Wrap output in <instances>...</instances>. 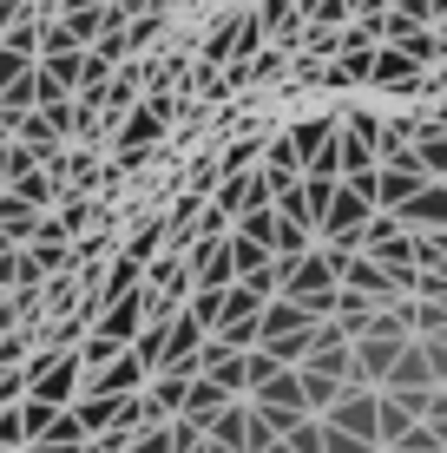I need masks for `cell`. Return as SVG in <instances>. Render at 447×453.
I'll list each match as a JSON object with an SVG mask.
<instances>
[{
  "instance_id": "d590c367",
  "label": "cell",
  "mask_w": 447,
  "mask_h": 453,
  "mask_svg": "<svg viewBox=\"0 0 447 453\" xmlns=\"http://www.w3.org/2000/svg\"><path fill=\"white\" fill-rule=\"evenodd\" d=\"M322 453H381V447H368V441H349V434H329V427H322Z\"/></svg>"
},
{
  "instance_id": "4fadbf2b",
  "label": "cell",
  "mask_w": 447,
  "mask_h": 453,
  "mask_svg": "<svg viewBox=\"0 0 447 453\" xmlns=\"http://www.w3.org/2000/svg\"><path fill=\"white\" fill-rule=\"evenodd\" d=\"M335 132H343V125L335 119H303V125H289V145H297V158H303V171H310L322 151L335 145Z\"/></svg>"
},
{
  "instance_id": "9a60e30c",
  "label": "cell",
  "mask_w": 447,
  "mask_h": 453,
  "mask_svg": "<svg viewBox=\"0 0 447 453\" xmlns=\"http://www.w3.org/2000/svg\"><path fill=\"white\" fill-rule=\"evenodd\" d=\"M297 374H303V414H310V420H329V408L349 395V388L329 381V374H316V368H297Z\"/></svg>"
},
{
  "instance_id": "f546056e",
  "label": "cell",
  "mask_w": 447,
  "mask_h": 453,
  "mask_svg": "<svg viewBox=\"0 0 447 453\" xmlns=\"http://www.w3.org/2000/svg\"><path fill=\"white\" fill-rule=\"evenodd\" d=\"M375 171H402V178H421V184H435V178H428V165H421V151H414V145H402V151H389V158H381Z\"/></svg>"
},
{
  "instance_id": "7c38bea8",
  "label": "cell",
  "mask_w": 447,
  "mask_h": 453,
  "mask_svg": "<svg viewBox=\"0 0 447 453\" xmlns=\"http://www.w3.org/2000/svg\"><path fill=\"white\" fill-rule=\"evenodd\" d=\"M375 86L381 92H414L421 86V66L408 53H395V46H375Z\"/></svg>"
},
{
  "instance_id": "83f0119b",
  "label": "cell",
  "mask_w": 447,
  "mask_h": 453,
  "mask_svg": "<svg viewBox=\"0 0 447 453\" xmlns=\"http://www.w3.org/2000/svg\"><path fill=\"white\" fill-rule=\"evenodd\" d=\"M53 224H59V237H86L92 204H86V197H59V217H53Z\"/></svg>"
},
{
  "instance_id": "f6af8a7d",
  "label": "cell",
  "mask_w": 447,
  "mask_h": 453,
  "mask_svg": "<svg viewBox=\"0 0 447 453\" xmlns=\"http://www.w3.org/2000/svg\"><path fill=\"white\" fill-rule=\"evenodd\" d=\"M0 303H7V296H0Z\"/></svg>"
},
{
  "instance_id": "ac0fdd59",
  "label": "cell",
  "mask_w": 447,
  "mask_h": 453,
  "mask_svg": "<svg viewBox=\"0 0 447 453\" xmlns=\"http://www.w3.org/2000/svg\"><path fill=\"white\" fill-rule=\"evenodd\" d=\"M414 151H421L428 178L447 184V125H421V132H414Z\"/></svg>"
},
{
  "instance_id": "9c48e42d",
  "label": "cell",
  "mask_w": 447,
  "mask_h": 453,
  "mask_svg": "<svg viewBox=\"0 0 447 453\" xmlns=\"http://www.w3.org/2000/svg\"><path fill=\"white\" fill-rule=\"evenodd\" d=\"M250 408H264V414H303V374L297 368L270 374V381L250 395Z\"/></svg>"
},
{
  "instance_id": "b9f144b4",
  "label": "cell",
  "mask_w": 447,
  "mask_h": 453,
  "mask_svg": "<svg viewBox=\"0 0 447 453\" xmlns=\"http://www.w3.org/2000/svg\"><path fill=\"white\" fill-rule=\"evenodd\" d=\"M435 20H447V0H435Z\"/></svg>"
},
{
  "instance_id": "ba28073f",
  "label": "cell",
  "mask_w": 447,
  "mask_h": 453,
  "mask_svg": "<svg viewBox=\"0 0 447 453\" xmlns=\"http://www.w3.org/2000/svg\"><path fill=\"white\" fill-rule=\"evenodd\" d=\"M310 329H322V322H316L303 303H289V296L264 303V316H257V335H264V342H283V335H310Z\"/></svg>"
},
{
  "instance_id": "8d00e7d4",
  "label": "cell",
  "mask_w": 447,
  "mask_h": 453,
  "mask_svg": "<svg viewBox=\"0 0 447 453\" xmlns=\"http://www.w3.org/2000/svg\"><path fill=\"white\" fill-rule=\"evenodd\" d=\"M389 453H441V447H435V434H428V427H414L408 441H402V447H389Z\"/></svg>"
},
{
  "instance_id": "8992f818",
  "label": "cell",
  "mask_w": 447,
  "mask_h": 453,
  "mask_svg": "<svg viewBox=\"0 0 447 453\" xmlns=\"http://www.w3.org/2000/svg\"><path fill=\"white\" fill-rule=\"evenodd\" d=\"M395 224H402L408 237H441V230H447V184H421V191L402 204Z\"/></svg>"
},
{
  "instance_id": "7a4b0ae2",
  "label": "cell",
  "mask_w": 447,
  "mask_h": 453,
  "mask_svg": "<svg viewBox=\"0 0 447 453\" xmlns=\"http://www.w3.org/2000/svg\"><path fill=\"white\" fill-rule=\"evenodd\" d=\"M362 257L381 263V270H414V237L395 224V217H375V224L362 230Z\"/></svg>"
},
{
  "instance_id": "ee69618b",
  "label": "cell",
  "mask_w": 447,
  "mask_h": 453,
  "mask_svg": "<svg viewBox=\"0 0 447 453\" xmlns=\"http://www.w3.org/2000/svg\"><path fill=\"white\" fill-rule=\"evenodd\" d=\"M381 7H402V0H381Z\"/></svg>"
},
{
  "instance_id": "7402d4cb",
  "label": "cell",
  "mask_w": 447,
  "mask_h": 453,
  "mask_svg": "<svg viewBox=\"0 0 447 453\" xmlns=\"http://www.w3.org/2000/svg\"><path fill=\"white\" fill-rule=\"evenodd\" d=\"M395 53H408L414 66H435V59H441V34H435V27H408V34L395 40Z\"/></svg>"
},
{
  "instance_id": "d6986e66",
  "label": "cell",
  "mask_w": 447,
  "mask_h": 453,
  "mask_svg": "<svg viewBox=\"0 0 447 453\" xmlns=\"http://www.w3.org/2000/svg\"><path fill=\"white\" fill-rule=\"evenodd\" d=\"M7 191H13V197H20V204H27V211H40V217H46V211H53V204H59V184H53V171H34V178H20V184H7Z\"/></svg>"
},
{
  "instance_id": "5b68a950",
  "label": "cell",
  "mask_w": 447,
  "mask_h": 453,
  "mask_svg": "<svg viewBox=\"0 0 447 453\" xmlns=\"http://www.w3.org/2000/svg\"><path fill=\"white\" fill-rule=\"evenodd\" d=\"M402 349H408L402 335H362L356 342V388L381 395V381H389V368L402 362Z\"/></svg>"
},
{
  "instance_id": "44dd1931",
  "label": "cell",
  "mask_w": 447,
  "mask_h": 453,
  "mask_svg": "<svg viewBox=\"0 0 447 453\" xmlns=\"http://www.w3.org/2000/svg\"><path fill=\"white\" fill-rule=\"evenodd\" d=\"M80 66H86V53H53V59H40V80L73 99V92H80Z\"/></svg>"
},
{
  "instance_id": "ab89813d",
  "label": "cell",
  "mask_w": 447,
  "mask_h": 453,
  "mask_svg": "<svg viewBox=\"0 0 447 453\" xmlns=\"http://www.w3.org/2000/svg\"><path fill=\"white\" fill-rule=\"evenodd\" d=\"M13 250H20V243H13V237H7V230H0V257H13Z\"/></svg>"
},
{
  "instance_id": "ffe728a7",
  "label": "cell",
  "mask_w": 447,
  "mask_h": 453,
  "mask_svg": "<svg viewBox=\"0 0 447 453\" xmlns=\"http://www.w3.org/2000/svg\"><path fill=\"white\" fill-rule=\"evenodd\" d=\"M73 420L86 427V441H99V434H112L119 401H92V395H80V401H73Z\"/></svg>"
},
{
  "instance_id": "6da1fadb",
  "label": "cell",
  "mask_w": 447,
  "mask_h": 453,
  "mask_svg": "<svg viewBox=\"0 0 447 453\" xmlns=\"http://www.w3.org/2000/svg\"><path fill=\"white\" fill-rule=\"evenodd\" d=\"M80 355H53V362H46L40 374H34V388H27V401H40V408H53V414H66L73 401H80Z\"/></svg>"
},
{
  "instance_id": "74e56055",
  "label": "cell",
  "mask_w": 447,
  "mask_h": 453,
  "mask_svg": "<svg viewBox=\"0 0 447 453\" xmlns=\"http://www.w3.org/2000/svg\"><path fill=\"white\" fill-rule=\"evenodd\" d=\"M276 66H283V59H276V53H264V59H250V80H276Z\"/></svg>"
},
{
  "instance_id": "60d3db41",
  "label": "cell",
  "mask_w": 447,
  "mask_h": 453,
  "mask_svg": "<svg viewBox=\"0 0 447 453\" xmlns=\"http://www.w3.org/2000/svg\"><path fill=\"white\" fill-rule=\"evenodd\" d=\"M27 453H66V447H46V441H40V447H27Z\"/></svg>"
},
{
  "instance_id": "f1b7e54d",
  "label": "cell",
  "mask_w": 447,
  "mask_h": 453,
  "mask_svg": "<svg viewBox=\"0 0 447 453\" xmlns=\"http://www.w3.org/2000/svg\"><path fill=\"white\" fill-rule=\"evenodd\" d=\"M237 237L243 243H276V211H250V217H237Z\"/></svg>"
},
{
  "instance_id": "2e32d148",
  "label": "cell",
  "mask_w": 447,
  "mask_h": 453,
  "mask_svg": "<svg viewBox=\"0 0 447 453\" xmlns=\"http://www.w3.org/2000/svg\"><path fill=\"white\" fill-rule=\"evenodd\" d=\"M40 224H46V217H40V211H27V204H20V197H13V191H0V230H7V237H13V243H20V250H27V243H34V237H40Z\"/></svg>"
},
{
  "instance_id": "836d02e7",
  "label": "cell",
  "mask_w": 447,
  "mask_h": 453,
  "mask_svg": "<svg viewBox=\"0 0 447 453\" xmlns=\"http://www.w3.org/2000/svg\"><path fill=\"white\" fill-rule=\"evenodd\" d=\"M0 46H13L20 59H40V20H20V27H13V34L0 40Z\"/></svg>"
},
{
  "instance_id": "277c9868",
  "label": "cell",
  "mask_w": 447,
  "mask_h": 453,
  "mask_svg": "<svg viewBox=\"0 0 447 453\" xmlns=\"http://www.w3.org/2000/svg\"><path fill=\"white\" fill-rule=\"evenodd\" d=\"M145 381H151V374H145V362H138V355L126 349L112 368H99V374H92V381L80 388V395H92V401H132V395H145Z\"/></svg>"
},
{
  "instance_id": "5bb4252c",
  "label": "cell",
  "mask_w": 447,
  "mask_h": 453,
  "mask_svg": "<svg viewBox=\"0 0 447 453\" xmlns=\"http://www.w3.org/2000/svg\"><path fill=\"white\" fill-rule=\"evenodd\" d=\"M243 434H250V401H230V408L204 427V441L224 447V453H243Z\"/></svg>"
},
{
  "instance_id": "d6a6232c",
  "label": "cell",
  "mask_w": 447,
  "mask_h": 453,
  "mask_svg": "<svg viewBox=\"0 0 447 453\" xmlns=\"http://www.w3.org/2000/svg\"><path fill=\"white\" fill-rule=\"evenodd\" d=\"M158 27H165V20H158V13H138V20L126 27V59L138 53V46H151V40H158Z\"/></svg>"
},
{
  "instance_id": "f35d334b",
  "label": "cell",
  "mask_w": 447,
  "mask_h": 453,
  "mask_svg": "<svg viewBox=\"0 0 447 453\" xmlns=\"http://www.w3.org/2000/svg\"><path fill=\"white\" fill-rule=\"evenodd\" d=\"M421 427H428V434H435V447L447 453V414H435V420H421Z\"/></svg>"
},
{
  "instance_id": "603a6c76",
  "label": "cell",
  "mask_w": 447,
  "mask_h": 453,
  "mask_svg": "<svg viewBox=\"0 0 447 453\" xmlns=\"http://www.w3.org/2000/svg\"><path fill=\"white\" fill-rule=\"evenodd\" d=\"M132 289H145V270H138L132 257H112L105 263V303H119V296H132Z\"/></svg>"
},
{
  "instance_id": "d4e9b609",
  "label": "cell",
  "mask_w": 447,
  "mask_h": 453,
  "mask_svg": "<svg viewBox=\"0 0 447 453\" xmlns=\"http://www.w3.org/2000/svg\"><path fill=\"white\" fill-rule=\"evenodd\" d=\"M230 263H237V283H243V276H264V270H270L276 257H270L264 243H243L237 230H230Z\"/></svg>"
},
{
  "instance_id": "30bf717a",
  "label": "cell",
  "mask_w": 447,
  "mask_h": 453,
  "mask_svg": "<svg viewBox=\"0 0 447 453\" xmlns=\"http://www.w3.org/2000/svg\"><path fill=\"white\" fill-rule=\"evenodd\" d=\"M414 427H421V420L408 414V401H402V395H381V408H375V447H381V453L402 447Z\"/></svg>"
},
{
  "instance_id": "8fae6325",
  "label": "cell",
  "mask_w": 447,
  "mask_h": 453,
  "mask_svg": "<svg viewBox=\"0 0 447 453\" xmlns=\"http://www.w3.org/2000/svg\"><path fill=\"white\" fill-rule=\"evenodd\" d=\"M389 395H421V388H435V374H428V355H421V342H408L402 349V362L389 368Z\"/></svg>"
},
{
  "instance_id": "3957f363",
  "label": "cell",
  "mask_w": 447,
  "mask_h": 453,
  "mask_svg": "<svg viewBox=\"0 0 447 453\" xmlns=\"http://www.w3.org/2000/svg\"><path fill=\"white\" fill-rule=\"evenodd\" d=\"M375 408H381V395H368V388H349L343 401L329 408V420L322 427L329 434H349V441H368L375 447Z\"/></svg>"
},
{
  "instance_id": "4316f807",
  "label": "cell",
  "mask_w": 447,
  "mask_h": 453,
  "mask_svg": "<svg viewBox=\"0 0 447 453\" xmlns=\"http://www.w3.org/2000/svg\"><path fill=\"white\" fill-rule=\"evenodd\" d=\"M34 447H40V441H34ZM46 447H66V453H80V447H86V427L73 420V408H66V414H53V427H46Z\"/></svg>"
},
{
  "instance_id": "52a82bcc",
  "label": "cell",
  "mask_w": 447,
  "mask_h": 453,
  "mask_svg": "<svg viewBox=\"0 0 447 453\" xmlns=\"http://www.w3.org/2000/svg\"><path fill=\"white\" fill-rule=\"evenodd\" d=\"M158 138H165V112H151V105H132V112L112 125V145H119V151H132V158H145Z\"/></svg>"
},
{
  "instance_id": "e575fe53",
  "label": "cell",
  "mask_w": 447,
  "mask_h": 453,
  "mask_svg": "<svg viewBox=\"0 0 447 453\" xmlns=\"http://www.w3.org/2000/svg\"><path fill=\"white\" fill-rule=\"evenodd\" d=\"M126 453H178V447H172V420H165V427H145Z\"/></svg>"
},
{
  "instance_id": "484cf974",
  "label": "cell",
  "mask_w": 447,
  "mask_h": 453,
  "mask_svg": "<svg viewBox=\"0 0 447 453\" xmlns=\"http://www.w3.org/2000/svg\"><path fill=\"white\" fill-rule=\"evenodd\" d=\"M132 355L145 362V374H158L165 368V322H145V335L132 342Z\"/></svg>"
},
{
  "instance_id": "1f68e13d",
  "label": "cell",
  "mask_w": 447,
  "mask_h": 453,
  "mask_svg": "<svg viewBox=\"0 0 447 453\" xmlns=\"http://www.w3.org/2000/svg\"><path fill=\"white\" fill-rule=\"evenodd\" d=\"M46 303L53 309H80V270L73 276H46Z\"/></svg>"
},
{
  "instance_id": "4dcf8cb0",
  "label": "cell",
  "mask_w": 447,
  "mask_h": 453,
  "mask_svg": "<svg viewBox=\"0 0 447 453\" xmlns=\"http://www.w3.org/2000/svg\"><path fill=\"white\" fill-rule=\"evenodd\" d=\"M34 66H40V59H20L13 46H0V92H13V86L27 80V73H34Z\"/></svg>"
},
{
  "instance_id": "e0dca14e",
  "label": "cell",
  "mask_w": 447,
  "mask_h": 453,
  "mask_svg": "<svg viewBox=\"0 0 447 453\" xmlns=\"http://www.w3.org/2000/svg\"><path fill=\"white\" fill-rule=\"evenodd\" d=\"M276 217H283V224H297V230H316V204H310V191H303V178H283V184H276Z\"/></svg>"
},
{
  "instance_id": "7bdbcfd3",
  "label": "cell",
  "mask_w": 447,
  "mask_h": 453,
  "mask_svg": "<svg viewBox=\"0 0 447 453\" xmlns=\"http://www.w3.org/2000/svg\"><path fill=\"white\" fill-rule=\"evenodd\" d=\"M80 453H105V447H99V441H86V447H80Z\"/></svg>"
},
{
  "instance_id": "cb8c5ba5",
  "label": "cell",
  "mask_w": 447,
  "mask_h": 453,
  "mask_svg": "<svg viewBox=\"0 0 447 453\" xmlns=\"http://www.w3.org/2000/svg\"><path fill=\"white\" fill-rule=\"evenodd\" d=\"M264 303H276V296H257V289H224V329H230V322H257V316H264Z\"/></svg>"
}]
</instances>
